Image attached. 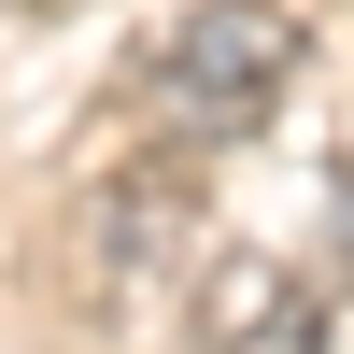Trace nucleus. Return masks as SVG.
Wrapping results in <instances>:
<instances>
[{
  "instance_id": "f257e3e1",
  "label": "nucleus",
  "mask_w": 354,
  "mask_h": 354,
  "mask_svg": "<svg viewBox=\"0 0 354 354\" xmlns=\"http://www.w3.org/2000/svg\"><path fill=\"white\" fill-rule=\"evenodd\" d=\"M298 57L312 43L283 0H185L156 28V57H142V113L170 142H255L283 113V85H298Z\"/></svg>"
},
{
  "instance_id": "f03ea898",
  "label": "nucleus",
  "mask_w": 354,
  "mask_h": 354,
  "mask_svg": "<svg viewBox=\"0 0 354 354\" xmlns=\"http://www.w3.org/2000/svg\"><path fill=\"white\" fill-rule=\"evenodd\" d=\"M185 340L198 354H326V298H312L283 255H198Z\"/></svg>"
},
{
  "instance_id": "7ed1b4c3",
  "label": "nucleus",
  "mask_w": 354,
  "mask_h": 354,
  "mask_svg": "<svg viewBox=\"0 0 354 354\" xmlns=\"http://www.w3.org/2000/svg\"><path fill=\"white\" fill-rule=\"evenodd\" d=\"M15 15H43V0H15Z\"/></svg>"
}]
</instances>
